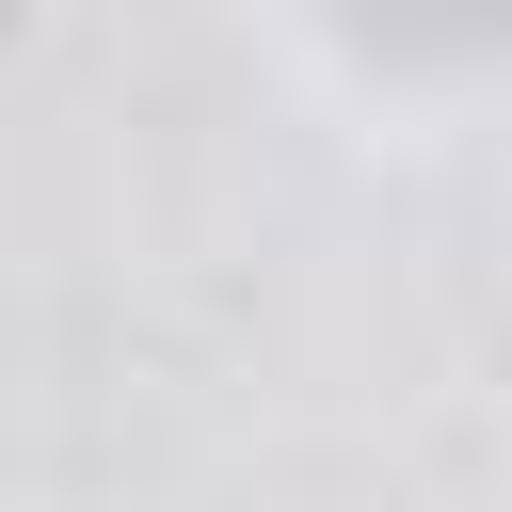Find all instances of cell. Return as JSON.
<instances>
[{"mask_svg": "<svg viewBox=\"0 0 512 512\" xmlns=\"http://www.w3.org/2000/svg\"><path fill=\"white\" fill-rule=\"evenodd\" d=\"M448 16H464V32H496V16H512V0H448Z\"/></svg>", "mask_w": 512, "mask_h": 512, "instance_id": "obj_1", "label": "cell"}]
</instances>
